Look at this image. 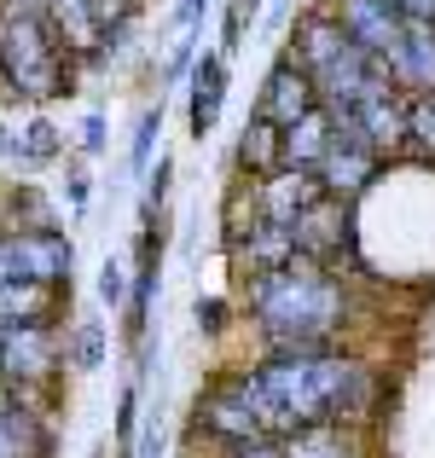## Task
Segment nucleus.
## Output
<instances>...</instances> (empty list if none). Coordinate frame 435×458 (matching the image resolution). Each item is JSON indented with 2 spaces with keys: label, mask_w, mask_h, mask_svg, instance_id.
Segmentation results:
<instances>
[{
  "label": "nucleus",
  "mask_w": 435,
  "mask_h": 458,
  "mask_svg": "<svg viewBox=\"0 0 435 458\" xmlns=\"http://www.w3.org/2000/svg\"><path fill=\"white\" fill-rule=\"evenodd\" d=\"M58 453V424L47 406L12 401L0 412V458H53Z\"/></svg>",
  "instance_id": "nucleus-15"
},
{
  "label": "nucleus",
  "mask_w": 435,
  "mask_h": 458,
  "mask_svg": "<svg viewBox=\"0 0 435 458\" xmlns=\"http://www.w3.org/2000/svg\"><path fill=\"white\" fill-rule=\"evenodd\" d=\"M313 105H320V93H313L308 70H302L296 58H290V53H279V58L268 64V76H261V93H256V116H268V123L290 128L296 116H308Z\"/></svg>",
  "instance_id": "nucleus-13"
},
{
  "label": "nucleus",
  "mask_w": 435,
  "mask_h": 458,
  "mask_svg": "<svg viewBox=\"0 0 435 458\" xmlns=\"http://www.w3.org/2000/svg\"><path fill=\"white\" fill-rule=\"evenodd\" d=\"M192 319H198L203 336H221L226 325H238V302L233 296H198V302H192Z\"/></svg>",
  "instance_id": "nucleus-28"
},
{
  "label": "nucleus",
  "mask_w": 435,
  "mask_h": 458,
  "mask_svg": "<svg viewBox=\"0 0 435 458\" xmlns=\"http://www.w3.org/2000/svg\"><path fill=\"white\" fill-rule=\"evenodd\" d=\"M18 319H70V291L53 284H0V325Z\"/></svg>",
  "instance_id": "nucleus-21"
},
{
  "label": "nucleus",
  "mask_w": 435,
  "mask_h": 458,
  "mask_svg": "<svg viewBox=\"0 0 435 458\" xmlns=\"http://www.w3.org/2000/svg\"><path fill=\"white\" fill-rule=\"evenodd\" d=\"M226 88H233V58L198 53V64H192V76H186V134L198 140V146L215 134V123H221Z\"/></svg>",
  "instance_id": "nucleus-12"
},
{
  "label": "nucleus",
  "mask_w": 435,
  "mask_h": 458,
  "mask_svg": "<svg viewBox=\"0 0 435 458\" xmlns=\"http://www.w3.org/2000/svg\"><path fill=\"white\" fill-rule=\"evenodd\" d=\"M285 53L308 70L320 105L337 111V116H348V111H360L366 99L401 88V81H395L389 70H383L378 58L343 30V23H337L331 6H308V12H302V18L290 23V35H285Z\"/></svg>",
  "instance_id": "nucleus-3"
},
{
  "label": "nucleus",
  "mask_w": 435,
  "mask_h": 458,
  "mask_svg": "<svg viewBox=\"0 0 435 458\" xmlns=\"http://www.w3.org/2000/svg\"><path fill=\"white\" fill-rule=\"evenodd\" d=\"M70 157V134L53 123L47 111H30L23 123H12V140H6V163L18 174H41V168L64 163Z\"/></svg>",
  "instance_id": "nucleus-14"
},
{
  "label": "nucleus",
  "mask_w": 435,
  "mask_h": 458,
  "mask_svg": "<svg viewBox=\"0 0 435 458\" xmlns=\"http://www.w3.org/2000/svg\"><path fill=\"white\" fill-rule=\"evenodd\" d=\"M41 12H47L53 35L70 47V58H76L81 70L105 64V35H99V18H93L88 0H41Z\"/></svg>",
  "instance_id": "nucleus-16"
},
{
  "label": "nucleus",
  "mask_w": 435,
  "mask_h": 458,
  "mask_svg": "<svg viewBox=\"0 0 435 458\" xmlns=\"http://www.w3.org/2000/svg\"><path fill=\"white\" fill-rule=\"evenodd\" d=\"M134 458H163V412H140V436H134Z\"/></svg>",
  "instance_id": "nucleus-31"
},
{
  "label": "nucleus",
  "mask_w": 435,
  "mask_h": 458,
  "mask_svg": "<svg viewBox=\"0 0 435 458\" xmlns=\"http://www.w3.org/2000/svg\"><path fill=\"white\" fill-rule=\"evenodd\" d=\"M128 291H134V267H128L123 256H105V261H99V279H93V296H99V308L123 313V308H128Z\"/></svg>",
  "instance_id": "nucleus-25"
},
{
  "label": "nucleus",
  "mask_w": 435,
  "mask_h": 458,
  "mask_svg": "<svg viewBox=\"0 0 435 458\" xmlns=\"http://www.w3.org/2000/svg\"><path fill=\"white\" fill-rule=\"evenodd\" d=\"M256 12H261V0H226L221 47H215V53H221V58H238V53H244V30L256 23Z\"/></svg>",
  "instance_id": "nucleus-26"
},
{
  "label": "nucleus",
  "mask_w": 435,
  "mask_h": 458,
  "mask_svg": "<svg viewBox=\"0 0 435 458\" xmlns=\"http://www.w3.org/2000/svg\"><path fill=\"white\" fill-rule=\"evenodd\" d=\"M93 6V18H99V35H105V64H111L116 53L128 47V35H134V23H140V0H88Z\"/></svg>",
  "instance_id": "nucleus-22"
},
{
  "label": "nucleus",
  "mask_w": 435,
  "mask_h": 458,
  "mask_svg": "<svg viewBox=\"0 0 435 458\" xmlns=\"http://www.w3.org/2000/svg\"><path fill=\"white\" fill-rule=\"evenodd\" d=\"M12 6H41V0H12Z\"/></svg>",
  "instance_id": "nucleus-39"
},
{
  "label": "nucleus",
  "mask_w": 435,
  "mask_h": 458,
  "mask_svg": "<svg viewBox=\"0 0 435 458\" xmlns=\"http://www.w3.org/2000/svg\"><path fill=\"white\" fill-rule=\"evenodd\" d=\"M215 458H290V453H285V441H250V447H226Z\"/></svg>",
  "instance_id": "nucleus-34"
},
{
  "label": "nucleus",
  "mask_w": 435,
  "mask_h": 458,
  "mask_svg": "<svg viewBox=\"0 0 435 458\" xmlns=\"http://www.w3.org/2000/svg\"><path fill=\"white\" fill-rule=\"evenodd\" d=\"M186 436H192V447H203V453L250 447V441H285L279 412H273V401L261 394V377H256L250 360L221 366L198 394H192Z\"/></svg>",
  "instance_id": "nucleus-5"
},
{
  "label": "nucleus",
  "mask_w": 435,
  "mask_h": 458,
  "mask_svg": "<svg viewBox=\"0 0 435 458\" xmlns=\"http://www.w3.org/2000/svg\"><path fill=\"white\" fill-rule=\"evenodd\" d=\"M64 319H18L0 325V383L23 406H58V377H64Z\"/></svg>",
  "instance_id": "nucleus-6"
},
{
  "label": "nucleus",
  "mask_w": 435,
  "mask_h": 458,
  "mask_svg": "<svg viewBox=\"0 0 435 458\" xmlns=\"http://www.w3.org/2000/svg\"><path fill=\"white\" fill-rule=\"evenodd\" d=\"M12 401H18V394H12V389H6V383H0V412H6V406H12Z\"/></svg>",
  "instance_id": "nucleus-35"
},
{
  "label": "nucleus",
  "mask_w": 435,
  "mask_h": 458,
  "mask_svg": "<svg viewBox=\"0 0 435 458\" xmlns=\"http://www.w3.org/2000/svg\"><path fill=\"white\" fill-rule=\"evenodd\" d=\"M261 377V394L279 412V429L302 424H348L371 429L389 401V371L378 366V354H366L360 343L337 348H285V354H250Z\"/></svg>",
  "instance_id": "nucleus-2"
},
{
  "label": "nucleus",
  "mask_w": 435,
  "mask_h": 458,
  "mask_svg": "<svg viewBox=\"0 0 435 458\" xmlns=\"http://www.w3.org/2000/svg\"><path fill=\"white\" fill-rule=\"evenodd\" d=\"M203 30H180V41L168 47V58H163V88H186V76H192V64H198V53H203Z\"/></svg>",
  "instance_id": "nucleus-27"
},
{
  "label": "nucleus",
  "mask_w": 435,
  "mask_h": 458,
  "mask_svg": "<svg viewBox=\"0 0 435 458\" xmlns=\"http://www.w3.org/2000/svg\"><path fill=\"white\" fill-rule=\"evenodd\" d=\"M168 186H175V157L157 151V168L145 174V191H140V215H157L168 203Z\"/></svg>",
  "instance_id": "nucleus-30"
},
{
  "label": "nucleus",
  "mask_w": 435,
  "mask_h": 458,
  "mask_svg": "<svg viewBox=\"0 0 435 458\" xmlns=\"http://www.w3.org/2000/svg\"><path fill=\"white\" fill-rule=\"evenodd\" d=\"M76 279V244L64 226L53 233H0V284H53L70 291Z\"/></svg>",
  "instance_id": "nucleus-7"
},
{
  "label": "nucleus",
  "mask_w": 435,
  "mask_h": 458,
  "mask_svg": "<svg viewBox=\"0 0 435 458\" xmlns=\"http://www.w3.org/2000/svg\"><path fill=\"white\" fill-rule=\"evenodd\" d=\"M64 366L76 377H93V371L111 366V325L99 313H70L64 319Z\"/></svg>",
  "instance_id": "nucleus-17"
},
{
  "label": "nucleus",
  "mask_w": 435,
  "mask_h": 458,
  "mask_svg": "<svg viewBox=\"0 0 435 458\" xmlns=\"http://www.w3.org/2000/svg\"><path fill=\"white\" fill-rule=\"evenodd\" d=\"M226 250V267H233V279H261V273L285 267V261H296V238H290V226H273V221H250L244 233L221 238Z\"/></svg>",
  "instance_id": "nucleus-11"
},
{
  "label": "nucleus",
  "mask_w": 435,
  "mask_h": 458,
  "mask_svg": "<svg viewBox=\"0 0 435 458\" xmlns=\"http://www.w3.org/2000/svg\"><path fill=\"white\" fill-rule=\"evenodd\" d=\"M290 238H296V256L320 261V267H337V273H354V279H360V226H354V203L320 198L296 226H290Z\"/></svg>",
  "instance_id": "nucleus-8"
},
{
  "label": "nucleus",
  "mask_w": 435,
  "mask_h": 458,
  "mask_svg": "<svg viewBox=\"0 0 435 458\" xmlns=\"http://www.w3.org/2000/svg\"><path fill=\"white\" fill-rule=\"evenodd\" d=\"M331 140H337V116L325 111V105H313L308 116H296V123L285 128V163H296V168H320V163H325V151H331Z\"/></svg>",
  "instance_id": "nucleus-20"
},
{
  "label": "nucleus",
  "mask_w": 435,
  "mask_h": 458,
  "mask_svg": "<svg viewBox=\"0 0 435 458\" xmlns=\"http://www.w3.org/2000/svg\"><path fill=\"white\" fill-rule=\"evenodd\" d=\"M157 140H163V99H157V105H145V111L134 116V134H128V174H134V180L151 174Z\"/></svg>",
  "instance_id": "nucleus-23"
},
{
  "label": "nucleus",
  "mask_w": 435,
  "mask_h": 458,
  "mask_svg": "<svg viewBox=\"0 0 435 458\" xmlns=\"http://www.w3.org/2000/svg\"><path fill=\"white\" fill-rule=\"evenodd\" d=\"M279 163H285V128L250 111L244 128H238V146H233V168L238 174H273Z\"/></svg>",
  "instance_id": "nucleus-19"
},
{
  "label": "nucleus",
  "mask_w": 435,
  "mask_h": 458,
  "mask_svg": "<svg viewBox=\"0 0 435 458\" xmlns=\"http://www.w3.org/2000/svg\"><path fill=\"white\" fill-rule=\"evenodd\" d=\"M389 76L401 81L406 93H435V23L406 18V41H401V53H395Z\"/></svg>",
  "instance_id": "nucleus-18"
},
{
  "label": "nucleus",
  "mask_w": 435,
  "mask_h": 458,
  "mask_svg": "<svg viewBox=\"0 0 435 458\" xmlns=\"http://www.w3.org/2000/svg\"><path fill=\"white\" fill-rule=\"evenodd\" d=\"M320 198H325V186H320L313 168L279 163L273 174H256V215H261V221H273V226H296Z\"/></svg>",
  "instance_id": "nucleus-10"
},
{
  "label": "nucleus",
  "mask_w": 435,
  "mask_h": 458,
  "mask_svg": "<svg viewBox=\"0 0 435 458\" xmlns=\"http://www.w3.org/2000/svg\"><path fill=\"white\" fill-rule=\"evenodd\" d=\"M6 140H12V123H0V157H6Z\"/></svg>",
  "instance_id": "nucleus-36"
},
{
  "label": "nucleus",
  "mask_w": 435,
  "mask_h": 458,
  "mask_svg": "<svg viewBox=\"0 0 435 458\" xmlns=\"http://www.w3.org/2000/svg\"><path fill=\"white\" fill-rule=\"evenodd\" d=\"M64 198H70V215H88V203H93V174H88V157H76L70 151L64 157Z\"/></svg>",
  "instance_id": "nucleus-29"
},
{
  "label": "nucleus",
  "mask_w": 435,
  "mask_h": 458,
  "mask_svg": "<svg viewBox=\"0 0 435 458\" xmlns=\"http://www.w3.org/2000/svg\"><path fill=\"white\" fill-rule=\"evenodd\" d=\"M203 18H209V0H175V12H168L175 30H203Z\"/></svg>",
  "instance_id": "nucleus-33"
},
{
  "label": "nucleus",
  "mask_w": 435,
  "mask_h": 458,
  "mask_svg": "<svg viewBox=\"0 0 435 458\" xmlns=\"http://www.w3.org/2000/svg\"><path fill=\"white\" fill-rule=\"evenodd\" d=\"M383 151L371 146L366 134H360L348 116H337V140H331V151H325V163L313 168L320 174V186H325V198H343V203H366V191L383 180Z\"/></svg>",
  "instance_id": "nucleus-9"
},
{
  "label": "nucleus",
  "mask_w": 435,
  "mask_h": 458,
  "mask_svg": "<svg viewBox=\"0 0 435 458\" xmlns=\"http://www.w3.org/2000/svg\"><path fill=\"white\" fill-rule=\"evenodd\" d=\"M88 458H111V447H93V453H88Z\"/></svg>",
  "instance_id": "nucleus-38"
},
{
  "label": "nucleus",
  "mask_w": 435,
  "mask_h": 458,
  "mask_svg": "<svg viewBox=\"0 0 435 458\" xmlns=\"http://www.w3.org/2000/svg\"><path fill=\"white\" fill-rule=\"evenodd\" d=\"M186 458H198V453H186ZM203 458H215V453H203Z\"/></svg>",
  "instance_id": "nucleus-40"
},
{
  "label": "nucleus",
  "mask_w": 435,
  "mask_h": 458,
  "mask_svg": "<svg viewBox=\"0 0 435 458\" xmlns=\"http://www.w3.org/2000/svg\"><path fill=\"white\" fill-rule=\"evenodd\" d=\"M337 458H366V447H348V453H337Z\"/></svg>",
  "instance_id": "nucleus-37"
},
{
  "label": "nucleus",
  "mask_w": 435,
  "mask_h": 458,
  "mask_svg": "<svg viewBox=\"0 0 435 458\" xmlns=\"http://www.w3.org/2000/svg\"><path fill=\"white\" fill-rule=\"evenodd\" d=\"M406 157L435 168V93H413L406 105Z\"/></svg>",
  "instance_id": "nucleus-24"
},
{
  "label": "nucleus",
  "mask_w": 435,
  "mask_h": 458,
  "mask_svg": "<svg viewBox=\"0 0 435 458\" xmlns=\"http://www.w3.org/2000/svg\"><path fill=\"white\" fill-rule=\"evenodd\" d=\"M88 70L70 58V47L53 35L41 6L0 0V88L30 111H47L53 99H70Z\"/></svg>",
  "instance_id": "nucleus-4"
},
{
  "label": "nucleus",
  "mask_w": 435,
  "mask_h": 458,
  "mask_svg": "<svg viewBox=\"0 0 435 458\" xmlns=\"http://www.w3.org/2000/svg\"><path fill=\"white\" fill-rule=\"evenodd\" d=\"M360 284L366 279L320 267L308 256L285 261V267L261 273V279H244L233 302H238V325L250 331V354L360 343V319H366Z\"/></svg>",
  "instance_id": "nucleus-1"
},
{
  "label": "nucleus",
  "mask_w": 435,
  "mask_h": 458,
  "mask_svg": "<svg viewBox=\"0 0 435 458\" xmlns=\"http://www.w3.org/2000/svg\"><path fill=\"white\" fill-rule=\"evenodd\" d=\"M105 151V111H88L76 128V157H99Z\"/></svg>",
  "instance_id": "nucleus-32"
}]
</instances>
